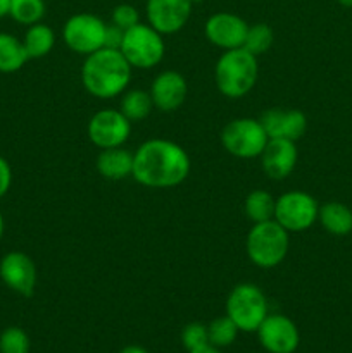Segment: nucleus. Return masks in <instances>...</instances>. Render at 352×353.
Instances as JSON below:
<instances>
[{
    "mask_svg": "<svg viewBox=\"0 0 352 353\" xmlns=\"http://www.w3.org/2000/svg\"><path fill=\"white\" fill-rule=\"evenodd\" d=\"M190 155L179 143L164 138L144 141L133 154L131 178L154 190L175 188L190 174Z\"/></svg>",
    "mask_w": 352,
    "mask_h": 353,
    "instance_id": "f257e3e1",
    "label": "nucleus"
},
{
    "mask_svg": "<svg viewBox=\"0 0 352 353\" xmlns=\"http://www.w3.org/2000/svg\"><path fill=\"white\" fill-rule=\"evenodd\" d=\"M131 68L121 50L102 47L86 55L81 65V85L92 97L100 100L116 99L126 92Z\"/></svg>",
    "mask_w": 352,
    "mask_h": 353,
    "instance_id": "f03ea898",
    "label": "nucleus"
},
{
    "mask_svg": "<svg viewBox=\"0 0 352 353\" xmlns=\"http://www.w3.org/2000/svg\"><path fill=\"white\" fill-rule=\"evenodd\" d=\"M259 57L244 47L224 50L214 65V81L226 99H242L254 90L259 78Z\"/></svg>",
    "mask_w": 352,
    "mask_h": 353,
    "instance_id": "7ed1b4c3",
    "label": "nucleus"
},
{
    "mask_svg": "<svg viewBox=\"0 0 352 353\" xmlns=\"http://www.w3.org/2000/svg\"><path fill=\"white\" fill-rule=\"evenodd\" d=\"M290 250V233L275 219L252 224L245 238L248 261L261 269H273L282 264Z\"/></svg>",
    "mask_w": 352,
    "mask_h": 353,
    "instance_id": "20e7f679",
    "label": "nucleus"
},
{
    "mask_svg": "<svg viewBox=\"0 0 352 353\" xmlns=\"http://www.w3.org/2000/svg\"><path fill=\"white\" fill-rule=\"evenodd\" d=\"M119 50L133 69H152L164 59V34L148 23H138L124 31Z\"/></svg>",
    "mask_w": 352,
    "mask_h": 353,
    "instance_id": "39448f33",
    "label": "nucleus"
},
{
    "mask_svg": "<svg viewBox=\"0 0 352 353\" xmlns=\"http://www.w3.org/2000/svg\"><path fill=\"white\" fill-rule=\"evenodd\" d=\"M268 310V299L264 292L254 283H240L233 286L226 299V316L244 333H255Z\"/></svg>",
    "mask_w": 352,
    "mask_h": 353,
    "instance_id": "423d86ee",
    "label": "nucleus"
},
{
    "mask_svg": "<svg viewBox=\"0 0 352 353\" xmlns=\"http://www.w3.org/2000/svg\"><path fill=\"white\" fill-rule=\"evenodd\" d=\"M268 134L255 117H237L221 131V145L237 159H255L262 154Z\"/></svg>",
    "mask_w": 352,
    "mask_h": 353,
    "instance_id": "0eeeda50",
    "label": "nucleus"
},
{
    "mask_svg": "<svg viewBox=\"0 0 352 353\" xmlns=\"http://www.w3.org/2000/svg\"><path fill=\"white\" fill-rule=\"evenodd\" d=\"M317 212L320 205L313 195L302 190H290L276 199L273 219L289 233H300L314 226Z\"/></svg>",
    "mask_w": 352,
    "mask_h": 353,
    "instance_id": "6e6552de",
    "label": "nucleus"
},
{
    "mask_svg": "<svg viewBox=\"0 0 352 353\" xmlns=\"http://www.w3.org/2000/svg\"><path fill=\"white\" fill-rule=\"evenodd\" d=\"M106 28L102 17L90 12H79L69 17L62 26V40L66 47L79 55H90L104 47Z\"/></svg>",
    "mask_w": 352,
    "mask_h": 353,
    "instance_id": "1a4fd4ad",
    "label": "nucleus"
},
{
    "mask_svg": "<svg viewBox=\"0 0 352 353\" xmlns=\"http://www.w3.org/2000/svg\"><path fill=\"white\" fill-rule=\"evenodd\" d=\"M86 134L100 150L123 147L131 134V123L119 109H102L90 117Z\"/></svg>",
    "mask_w": 352,
    "mask_h": 353,
    "instance_id": "9d476101",
    "label": "nucleus"
},
{
    "mask_svg": "<svg viewBox=\"0 0 352 353\" xmlns=\"http://www.w3.org/2000/svg\"><path fill=\"white\" fill-rule=\"evenodd\" d=\"M255 333L268 353H293L300 345L299 327L283 314H268Z\"/></svg>",
    "mask_w": 352,
    "mask_h": 353,
    "instance_id": "9b49d317",
    "label": "nucleus"
},
{
    "mask_svg": "<svg viewBox=\"0 0 352 353\" xmlns=\"http://www.w3.org/2000/svg\"><path fill=\"white\" fill-rule=\"evenodd\" d=\"M192 0H147V23L161 34H175L186 26L192 16Z\"/></svg>",
    "mask_w": 352,
    "mask_h": 353,
    "instance_id": "f8f14e48",
    "label": "nucleus"
},
{
    "mask_svg": "<svg viewBox=\"0 0 352 353\" xmlns=\"http://www.w3.org/2000/svg\"><path fill=\"white\" fill-rule=\"evenodd\" d=\"M0 279L17 295L31 296L37 288V265L24 252H9L0 261Z\"/></svg>",
    "mask_w": 352,
    "mask_h": 353,
    "instance_id": "ddd939ff",
    "label": "nucleus"
},
{
    "mask_svg": "<svg viewBox=\"0 0 352 353\" xmlns=\"http://www.w3.org/2000/svg\"><path fill=\"white\" fill-rule=\"evenodd\" d=\"M248 24L233 12H216L207 17L204 34L214 47L221 50L240 48L244 45Z\"/></svg>",
    "mask_w": 352,
    "mask_h": 353,
    "instance_id": "4468645a",
    "label": "nucleus"
},
{
    "mask_svg": "<svg viewBox=\"0 0 352 353\" xmlns=\"http://www.w3.org/2000/svg\"><path fill=\"white\" fill-rule=\"evenodd\" d=\"M148 93L154 102V109L161 112H175L185 103L188 95V83L182 72L168 69L155 76Z\"/></svg>",
    "mask_w": 352,
    "mask_h": 353,
    "instance_id": "2eb2a0df",
    "label": "nucleus"
},
{
    "mask_svg": "<svg viewBox=\"0 0 352 353\" xmlns=\"http://www.w3.org/2000/svg\"><path fill=\"white\" fill-rule=\"evenodd\" d=\"M261 168L269 179L282 181L286 179L295 169L299 161V150L295 141L283 140V138H269L264 150L259 155Z\"/></svg>",
    "mask_w": 352,
    "mask_h": 353,
    "instance_id": "dca6fc26",
    "label": "nucleus"
},
{
    "mask_svg": "<svg viewBox=\"0 0 352 353\" xmlns=\"http://www.w3.org/2000/svg\"><path fill=\"white\" fill-rule=\"evenodd\" d=\"M268 138L299 141L307 131L306 114L297 109H268L259 117Z\"/></svg>",
    "mask_w": 352,
    "mask_h": 353,
    "instance_id": "f3484780",
    "label": "nucleus"
},
{
    "mask_svg": "<svg viewBox=\"0 0 352 353\" xmlns=\"http://www.w3.org/2000/svg\"><path fill=\"white\" fill-rule=\"evenodd\" d=\"M97 171L107 181H123L133 172V154L123 147L100 150Z\"/></svg>",
    "mask_w": 352,
    "mask_h": 353,
    "instance_id": "a211bd4d",
    "label": "nucleus"
},
{
    "mask_svg": "<svg viewBox=\"0 0 352 353\" xmlns=\"http://www.w3.org/2000/svg\"><path fill=\"white\" fill-rule=\"evenodd\" d=\"M317 221L326 233L347 236L352 233V210L342 202H326L320 205Z\"/></svg>",
    "mask_w": 352,
    "mask_h": 353,
    "instance_id": "6ab92c4d",
    "label": "nucleus"
},
{
    "mask_svg": "<svg viewBox=\"0 0 352 353\" xmlns=\"http://www.w3.org/2000/svg\"><path fill=\"white\" fill-rule=\"evenodd\" d=\"M30 61L23 40L10 33H0V72L10 74Z\"/></svg>",
    "mask_w": 352,
    "mask_h": 353,
    "instance_id": "aec40b11",
    "label": "nucleus"
},
{
    "mask_svg": "<svg viewBox=\"0 0 352 353\" xmlns=\"http://www.w3.org/2000/svg\"><path fill=\"white\" fill-rule=\"evenodd\" d=\"M23 45L30 59H41L52 52L55 45V33L50 26L43 23H37L28 26L24 33Z\"/></svg>",
    "mask_w": 352,
    "mask_h": 353,
    "instance_id": "412c9836",
    "label": "nucleus"
},
{
    "mask_svg": "<svg viewBox=\"0 0 352 353\" xmlns=\"http://www.w3.org/2000/svg\"><path fill=\"white\" fill-rule=\"evenodd\" d=\"M119 110L131 124L140 123L145 117L150 116V112L154 110V102H152L148 90L133 88L124 92L119 103Z\"/></svg>",
    "mask_w": 352,
    "mask_h": 353,
    "instance_id": "4be33fe9",
    "label": "nucleus"
},
{
    "mask_svg": "<svg viewBox=\"0 0 352 353\" xmlns=\"http://www.w3.org/2000/svg\"><path fill=\"white\" fill-rule=\"evenodd\" d=\"M276 199L268 190H252L244 202V212L252 224L271 221L275 216Z\"/></svg>",
    "mask_w": 352,
    "mask_h": 353,
    "instance_id": "5701e85b",
    "label": "nucleus"
},
{
    "mask_svg": "<svg viewBox=\"0 0 352 353\" xmlns=\"http://www.w3.org/2000/svg\"><path fill=\"white\" fill-rule=\"evenodd\" d=\"M273 43H275L273 28L266 23H255L248 24L247 34H245V40L242 47L247 52H251L252 55L259 57V55L266 54L273 47Z\"/></svg>",
    "mask_w": 352,
    "mask_h": 353,
    "instance_id": "b1692460",
    "label": "nucleus"
},
{
    "mask_svg": "<svg viewBox=\"0 0 352 353\" xmlns=\"http://www.w3.org/2000/svg\"><path fill=\"white\" fill-rule=\"evenodd\" d=\"M45 0H10V14L16 23L31 26L41 23L45 16Z\"/></svg>",
    "mask_w": 352,
    "mask_h": 353,
    "instance_id": "393cba45",
    "label": "nucleus"
},
{
    "mask_svg": "<svg viewBox=\"0 0 352 353\" xmlns=\"http://www.w3.org/2000/svg\"><path fill=\"white\" fill-rule=\"evenodd\" d=\"M238 333H240V330H238L237 324H235L226 314L221 317H216V319L211 321V323L207 324L209 343L216 348L230 347L231 343H235Z\"/></svg>",
    "mask_w": 352,
    "mask_h": 353,
    "instance_id": "a878e982",
    "label": "nucleus"
},
{
    "mask_svg": "<svg viewBox=\"0 0 352 353\" xmlns=\"http://www.w3.org/2000/svg\"><path fill=\"white\" fill-rule=\"evenodd\" d=\"M30 336L17 326H10L0 333V353H30Z\"/></svg>",
    "mask_w": 352,
    "mask_h": 353,
    "instance_id": "bb28decb",
    "label": "nucleus"
},
{
    "mask_svg": "<svg viewBox=\"0 0 352 353\" xmlns=\"http://www.w3.org/2000/svg\"><path fill=\"white\" fill-rule=\"evenodd\" d=\"M182 343L186 352H192L195 348L209 345V334H207V326L202 323H190L183 327L182 331Z\"/></svg>",
    "mask_w": 352,
    "mask_h": 353,
    "instance_id": "cd10ccee",
    "label": "nucleus"
},
{
    "mask_svg": "<svg viewBox=\"0 0 352 353\" xmlns=\"http://www.w3.org/2000/svg\"><path fill=\"white\" fill-rule=\"evenodd\" d=\"M110 23L116 24L121 30H130L135 24L140 23V14H138L137 7L131 3H119L113 9V16H110Z\"/></svg>",
    "mask_w": 352,
    "mask_h": 353,
    "instance_id": "c85d7f7f",
    "label": "nucleus"
},
{
    "mask_svg": "<svg viewBox=\"0 0 352 353\" xmlns=\"http://www.w3.org/2000/svg\"><path fill=\"white\" fill-rule=\"evenodd\" d=\"M123 37H124V30H121V28H117L116 24H113V23L107 24L106 38H104V47L116 48V50H119Z\"/></svg>",
    "mask_w": 352,
    "mask_h": 353,
    "instance_id": "c756f323",
    "label": "nucleus"
},
{
    "mask_svg": "<svg viewBox=\"0 0 352 353\" xmlns=\"http://www.w3.org/2000/svg\"><path fill=\"white\" fill-rule=\"evenodd\" d=\"M10 185H12V169L9 162L0 155V199L7 195Z\"/></svg>",
    "mask_w": 352,
    "mask_h": 353,
    "instance_id": "7c9ffc66",
    "label": "nucleus"
},
{
    "mask_svg": "<svg viewBox=\"0 0 352 353\" xmlns=\"http://www.w3.org/2000/svg\"><path fill=\"white\" fill-rule=\"evenodd\" d=\"M10 14V0H0V19Z\"/></svg>",
    "mask_w": 352,
    "mask_h": 353,
    "instance_id": "2f4dec72",
    "label": "nucleus"
},
{
    "mask_svg": "<svg viewBox=\"0 0 352 353\" xmlns=\"http://www.w3.org/2000/svg\"><path fill=\"white\" fill-rule=\"evenodd\" d=\"M188 353H221V352H219V348L213 347V345L209 343V345H204V347H200V348H195V350H192Z\"/></svg>",
    "mask_w": 352,
    "mask_h": 353,
    "instance_id": "473e14b6",
    "label": "nucleus"
},
{
    "mask_svg": "<svg viewBox=\"0 0 352 353\" xmlns=\"http://www.w3.org/2000/svg\"><path fill=\"white\" fill-rule=\"evenodd\" d=\"M119 353H148V352L145 350V348L138 347V345H128V347H124Z\"/></svg>",
    "mask_w": 352,
    "mask_h": 353,
    "instance_id": "72a5a7b5",
    "label": "nucleus"
},
{
    "mask_svg": "<svg viewBox=\"0 0 352 353\" xmlns=\"http://www.w3.org/2000/svg\"><path fill=\"white\" fill-rule=\"evenodd\" d=\"M3 230H6V221H3L2 212H0V240H2L3 236Z\"/></svg>",
    "mask_w": 352,
    "mask_h": 353,
    "instance_id": "f704fd0d",
    "label": "nucleus"
},
{
    "mask_svg": "<svg viewBox=\"0 0 352 353\" xmlns=\"http://www.w3.org/2000/svg\"><path fill=\"white\" fill-rule=\"evenodd\" d=\"M338 3H340L342 7H349V9H351L352 7V0H337Z\"/></svg>",
    "mask_w": 352,
    "mask_h": 353,
    "instance_id": "c9c22d12",
    "label": "nucleus"
},
{
    "mask_svg": "<svg viewBox=\"0 0 352 353\" xmlns=\"http://www.w3.org/2000/svg\"><path fill=\"white\" fill-rule=\"evenodd\" d=\"M200 2H204V0H192L193 6H197V3H200Z\"/></svg>",
    "mask_w": 352,
    "mask_h": 353,
    "instance_id": "e433bc0d",
    "label": "nucleus"
}]
</instances>
